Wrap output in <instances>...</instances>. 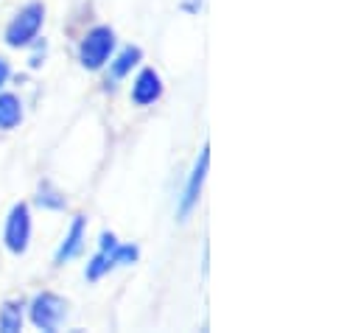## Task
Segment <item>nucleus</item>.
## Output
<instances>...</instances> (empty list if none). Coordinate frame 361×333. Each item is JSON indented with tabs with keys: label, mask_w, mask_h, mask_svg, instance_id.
I'll list each match as a JSON object with an SVG mask.
<instances>
[{
	"label": "nucleus",
	"mask_w": 361,
	"mask_h": 333,
	"mask_svg": "<svg viewBox=\"0 0 361 333\" xmlns=\"http://www.w3.org/2000/svg\"><path fill=\"white\" fill-rule=\"evenodd\" d=\"M42 20H45V8H42V3H28V6L20 8V11L14 14V20L8 23V28H6V42H8L11 48L28 45V42L39 34Z\"/></svg>",
	"instance_id": "nucleus-1"
},
{
	"label": "nucleus",
	"mask_w": 361,
	"mask_h": 333,
	"mask_svg": "<svg viewBox=\"0 0 361 333\" xmlns=\"http://www.w3.org/2000/svg\"><path fill=\"white\" fill-rule=\"evenodd\" d=\"M112 48H115V34H112V28L98 25V28H92L90 34L82 40L79 59H82V65H85L87 71H98V68L106 65Z\"/></svg>",
	"instance_id": "nucleus-2"
},
{
	"label": "nucleus",
	"mask_w": 361,
	"mask_h": 333,
	"mask_svg": "<svg viewBox=\"0 0 361 333\" xmlns=\"http://www.w3.org/2000/svg\"><path fill=\"white\" fill-rule=\"evenodd\" d=\"M65 300L56 294H39L31 305V322L42 331H56L65 320Z\"/></svg>",
	"instance_id": "nucleus-3"
},
{
	"label": "nucleus",
	"mask_w": 361,
	"mask_h": 333,
	"mask_svg": "<svg viewBox=\"0 0 361 333\" xmlns=\"http://www.w3.org/2000/svg\"><path fill=\"white\" fill-rule=\"evenodd\" d=\"M28 238H31V213L25 205H14L6 222V247L14 255H23L28 250Z\"/></svg>",
	"instance_id": "nucleus-4"
},
{
	"label": "nucleus",
	"mask_w": 361,
	"mask_h": 333,
	"mask_svg": "<svg viewBox=\"0 0 361 333\" xmlns=\"http://www.w3.org/2000/svg\"><path fill=\"white\" fill-rule=\"evenodd\" d=\"M207 163H210V149L204 146V149H202V155H199V160H196V168H193L190 179H188L185 196H182V205H180L182 219H188V216H190V210H193V207H196V202H199V193H202V185H204V176H207Z\"/></svg>",
	"instance_id": "nucleus-5"
},
{
	"label": "nucleus",
	"mask_w": 361,
	"mask_h": 333,
	"mask_svg": "<svg viewBox=\"0 0 361 333\" xmlns=\"http://www.w3.org/2000/svg\"><path fill=\"white\" fill-rule=\"evenodd\" d=\"M163 92V84H160V76L154 71H143L135 84H132V101L137 107H146V104H154Z\"/></svg>",
	"instance_id": "nucleus-6"
},
{
	"label": "nucleus",
	"mask_w": 361,
	"mask_h": 333,
	"mask_svg": "<svg viewBox=\"0 0 361 333\" xmlns=\"http://www.w3.org/2000/svg\"><path fill=\"white\" fill-rule=\"evenodd\" d=\"M85 222H87L85 216H76V222H73L68 238L62 241V247H59V252H56V263H65V260H71V258L79 255L82 244H85Z\"/></svg>",
	"instance_id": "nucleus-7"
},
{
	"label": "nucleus",
	"mask_w": 361,
	"mask_h": 333,
	"mask_svg": "<svg viewBox=\"0 0 361 333\" xmlns=\"http://www.w3.org/2000/svg\"><path fill=\"white\" fill-rule=\"evenodd\" d=\"M23 121V104L17 95L3 92L0 95V129H14Z\"/></svg>",
	"instance_id": "nucleus-8"
},
{
	"label": "nucleus",
	"mask_w": 361,
	"mask_h": 333,
	"mask_svg": "<svg viewBox=\"0 0 361 333\" xmlns=\"http://www.w3.org/2000/svg\"><path fill=\"white\" fill-rule=\"evenodd\" d=\"M23 328V303L20 300H11L0 308V331L3 333H14Z\"/></svg>",
	"instance_id": "nucleus-9"
},
{
	"label": "nucleus",
	"mask_w": 361,
	"mask_h": 333,
	"mask_svg": "<svg viewBox=\"0 0 361 333\" xmlns=\"http://www.w3.org/2000/svg\"><path fill=\"white\" fill-rule=\"evenodd\" d=\"M137 62H140V48H126V51L118 56V62L112 65V73L121 79V76H126Z\"/></svg>",
	"instance_id": "nucleus-10"
},
{
	"label": "nucleus",
	"mask_w": 361,
	"mask_h": 333,
	"mask_svg": "<svg viewBox=\"0 0 361 333\" xmlns=\"http://www.w3.org/2000/svg\"><path fill=\"white\" fill-rule=\"evenodd\" d=\"M109 266H112V260H109V252L101 250V255H95L90 263H87V277H90V280H98V277H101V274H104Z\"/></svg>",
	"instance_id": "nucleus-11"
},
{
	"label": "nucleus",
	"mask_w": 361,
	"mask_h": 333,
	"mask_svg": "<svg viewBox=\"0 0 361 333\" xmlns=\"http://www.w3.org/2000/svg\"><path fill=\"white\" fill-rule=\"evenodd\" d=\"M109 260H112V266H121V263H132V260H137V247H112L109 250Z\"/></svg>",
	"instance_id": "nucleus-12"
},
{
	"label": "nucleus",
	"mask_w": 361,
	"mask_h": 333,
	"mask_svg": "<svg viewBox=\"0 0 361 333\" xmlns=\"http://www.w3.org/2000/svg\"><path fill=\"white\" fill-rule=\"evenodd\" d=\"M39 205H45V207H65V199H62L56 190L42 188V190H39Z\"/></svg>",
	"instance_id": "nucleus-13"
},
{
	"label": "nucleus",
	"mask_w": 361,
	"mask_h": 333,
	"mask_svg": "<svg viewBox=\"0 0 361 333\" xmlns=\"http://www.w3.org/2000/svg\"><path fill=\"white\" fill-rule=\"evenodd\" d=\"M112 247H115V236H112V233H104V236H101V250L109 252Z\"/></svg>",
	"instance_id": "nucleus-14"
},
{
	"label": "nucleus",
	"mask_w": 361,
	"mask_h": 333,
	"mask_svg": "<svg viewBox=\"0 0 361 333\" xmlns=\"http://www.w3.org/2000/svg\"><path fill=\"white\" fill-rule=\"evenodd\" d=\"M8 79V62L6 59H0V84Z\"/></svg>",
	"instance_id": "nucleus-15"
},
{
	"label": "nucleus",
	"mask_w": 361,
	"mask_h": 333,
	"mask_svg": "<svg viewBox=\"0 0 361 333\" xmlns=\"http://www.w3.org/2000/svg\"><path fill=\"white\" fill-rule=\"evenodd\" d=\"M199 3H202V0H188V3H185V8H188V11H196V8H199Z\"/></svg>",
	"instance_id": "nucleus-16"
}]
</instances>
